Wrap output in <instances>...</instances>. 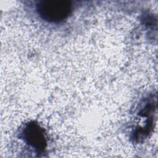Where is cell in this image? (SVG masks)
I'll list each match as a JSON object with an SVG mask.
<instances>
[{"instance_id": "1", "label": "cell", "mask_w": 158, "mask_h": 158, "mask_svg": "<svg viewBox=\"0 0 158 158\" xmlns=\"http://www.w3.org/2000/svg\"><path fill=\"white\" fill-rule=\"evenodd\" d=\"M40 16L49 22H60L72 12V5L67 0H42L36 4Z\"/></svg>"}, {"instance_id": "2", "label": "cell", "mask_w": 158, "mask_h": 158, "mask_svg": "<svg viewBox=\"0 0 158 158\" xmlns=\"http://www.w3.org/2000/svg\"><path fill=\"white\" fill-rule=\"evenodd\" d=\"M22 138L28 144L39 152L44 151L46 146L44 131L35 122L26 124L22 130Z\"/></svg>"}]
</instances>
